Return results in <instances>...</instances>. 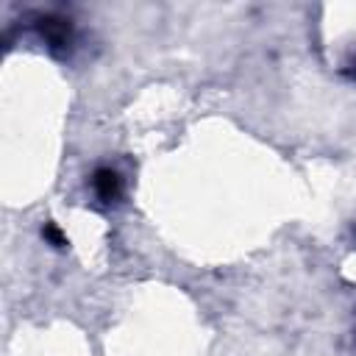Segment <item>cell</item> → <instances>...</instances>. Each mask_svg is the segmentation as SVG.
<instances>
[{
  "mask_svg": "<svg viewBox=\"0 0 356 356\" xmlns=\"http://www.w3.org/2000/svg\"><path fill=\"white\" fill-rule=\"evenodd\" d=\"M92 189L100 203H114L120 197V175L111 167H100L92 175Z\"/></svg>",
  "mask_w": 356,
  "mask_h": 356,
  "instance_id": "cell-1",
  "label": "cell"
},
{
  "mask_svg": "<svg viewBox=\"0 0 356 356\" xmlns=\"http://www.w3.org/2000/svg\"><path fill=\"white\" fill-rule=\"evenodd\" d=\"M42 36L50 47H64L70 44V22L64 19H42Z\"/></svg>",
  "mask_w": 356,
  "mask_h": 356,
  "instance_id": "cell-2",
  "label": "cell"
},
{
  "mask_svg": "<svg viewBox=\"0 0 356 356\" xmlns=\"http://www.w3.org/2000/svg\"><path fill=\"white\" fill-rule=\"evenodd\" d=\"M42 234H44L56 248H61V245H64V236L58 234V228H56V225H44V231H42Z\"/></svg>",
  "mask_w": 356,
  "mask_h": 356,
  "instance_id": "cell-3",
  "label": "cell"
}]
</instances>
